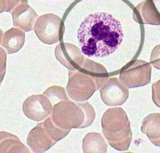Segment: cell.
Masks as SVG:
<instances>
[{
	"label": "cell",
	"instance_id": "11",
	"mask_svg": "<svg viewBox=\"0 0 160 153\" xmlns=\"http://www.w3.org/2000/svg\"><path fill=\"white\" fill-rule=\"evenodd\" d=\"M12 15L14 25L25 32L32 30L38 18L36 13L28 3L18 6L12 11Z\"/></svg>",
	"mask_w": 160,
	"mask_h": 153
},
{
	"label": "cell",
	"instance_id": "14",
	"mask_svg": "<svg viewBox=\"0 0 160 153\" xmlns=\"http://www.w3.org/2000/svg\"><path fill=\"white\" fill-rule=\"evenodd\" d=\"M82 148L85 153H106L108 145L101 134L92 132L88 133L83 138Z\"/></svg>",
	"mask_w": 160,
	"mask_h": 153
},
{
	"label": "cell",
	"instance_id": "18",
	"mask_svg": "<svg viewBox=\"0 0 160 153\" xmlns=\"http://www.w3.org/2000/svg\"><path fill=\"white\" fill-rule=\"evenodd\" d=\"M152 99L155 105L160 108V79L152 85Z\"/></svg>",
	"mask_w": 160,
	"mask_h": 153
},
{
	"label": "cell",
	"instance_id": "10",
	"mask_svg": "<svg viewBox=\"0 0 160 153\" xmlns=\"http://www.w3.org/2000/svg\"><path fill=\"white\" fill-rule=\"evenodd\" d=\"M77 46L67 43H61L55 50V57L69 70L79 69L83 65L85 57Z\"/></svg>",
	"mask_w": 160,
	"mask_h": 153
},
{
	"label": "cell",
	"instance_id": "16",
	"mask_svg": "<svg viewBox=\"0 0 160 153\" xmlns=\"http://www.w3.org/2000/svg\"><path fill=\"white\" fill-rule=\"evenodd\" d=\"M51 101L53 105L59 103L61 101L70 100L63 87L60 86H52L48 87L43 93Z\"/></svg>",
	"mask_w": 160,
	"mask_h": 153
},
{
	"label": "cell",
	"instance_id": "6",
	"mask_svg": "<svg viewBox=\"0 0 160 153\" xmlns=\"http://www.w3.org/2000/svg\"><path fill=\"white\" fill-rule=\"evenodd\" d=\"M34 30L39 40L46 45H53L60 41L64 34V23L57 15L47 14L39 17Z\"/></svg>",
	"mask_w": 160,
	"mask_h": 153
},
{
	"label": "cell",
	"instance_id": "19",
	"mask_svg": "<svg viewBox=\"0 0 160 153\" xmlns=\"http://www.w3.org/2000/svg\"><path fill=\"white\" fill-rule=\"evenodd\" d=\"M152 61L153 66L160 70V46L155 49L152 57Z\"/></svg>",
	"mask_w": 160,
	"mask_h": 153
},
{
	"label": "cell",
	"instance_id": "4",
	"mask_svg": "<svg viewBox=\"0 0 160 153\" xmlns=\"http://www.w3.org/2000/svg\"><path fill=\"white\" fill-rule=\"evenodd\" d=\"M102 134L114 149L128 150L132 141L130 122L126 112L122 108H109L101 119Z\"/></svg>",
	"mask_w": 160,
	"mask_h": 153
},
{
	"label": "cell",
	"instance_id": "5",
	"mask_svg": "<svg viewBox=\"0 0 160 153\" xmlns=\"http://www.w3.org/2000/svg\"><path fill=\"white\" fill-rule=\"evenodd\" d=\"M70 131L59 128L53 122L50 115L30 131L27 144L32 152L44 153L57 141L64 138Z\"/></svg>",
	"mask_w": 160,
	"mask_h": 153
},
{
	"label": "cell",
	"instance_id": "13",
	"mask_svg": "<svg viewBox=\"0 0 160 153\" xmlns=\"http://www.w3.org/2000/svg\"><path fill=\"white\" fill-rule=\"evenodd\" d=\"M141 131L154 145L160 147V113L146 116L142 121Z\"/></svg>",
	"mask_w": 160,
	"mask_h": 153
},
{
	"label": "cell",
	"instance_id": "7",
	"mask_svg": "<svg viewBox=\"0 0 160 153\" xmlns=\"http://www.w3.org/2000/svg\"><path fill=\"white\" fill-rule=\"evenodd\" d=\"M151 70V66L146 62L132 61L122 69L120 80L128 88L142 87L150 82Z\"/></svg>",
	"mask_w": 160,
	"mask_h": 153
},
{
	"label": "cell",
	"instance_id": "12",
	"mask_svg": "<svg viewBox=\"0 0 160 153\" xmlns=\"http://www.w3.org/2000/svg\"><path fill=\"white\" fill-rule=\"evenodd\" d=\"M25 41V32L19 28H12L1 36V45L9 54L17 52L22 49Z\"/></svg>",
	"mask_w": 160,
	"mask_h": 153
},
{
	"label": "cell",
	"instance_id": "2",
	"mask_svg": "<svg viewBox=\"0 0 160 153\" xmlns=\"http://www.w3.org/2000/svg\"><path fill=\"white\" fill-rule=\"evenodd\" d=\"M108 79V71L102 65L85 59L79 69L69 70L68 94L76 102L87 101L101 89Z\"/></svg>",
	"mask_w": 160,
	"mask_h": 153
},
{
	"label": "cell",
	"instance_id": "17",
	"mask_svg": "<svg viewBox=\"0 0 160 153\" xmlns=\"http://www.w3.org/2000/svg\"><path fill=\"white\" fill-rule=\"evenodd\" d=\"M23 3H28V0H0V12L12 13L18 6Z\"/></svg>",
	"mask_w": 160,
	"mask_h": 153
},
{
	"label": "cell",
	"instance_id": "9",
	"mask_svg": "<svg viewBox=\"0 0 160 153\" xmlns=\"http://www.w3.org/2000/svg\"><path fill=\"white\" fill-rule=\"evenodd\" d=\"M102 102L108 106H119L125 103L129 96L128 88L117 77L109 78L100 89Z\"/></svg>",
	"mask_w": 160,
	"mask_h": 153
},
{
	"label": "cell",
	"instance_id": "1",
	"mask_svg": "<svg viewBox=\"0 0 160 153\" xmlns=\"http://www.w3.org/2000/svg\"><path fill=\"white\" fill-rule=\"evenodd\" d=\"M124 34L120 22L106 13L87 16L81 23L78 39L82 53L90 57H104L121 45Z\"/></svg>",
	"mask_w": 160,
	"mask_h": 153
},
{
	"label": "cell",
	"instance_id": "15",
	"mask_svg": "<svg viewBox=\"0 0 160 153\" xmlns=\"http://www.w3.org/2000/svg\"><path fill=\"white\" fill-rule=\"evenodd\" d=\"M0 135L1 153H30L16 136L5 132H1Z\"/></svg>",
	"mask_w": 160,
	"mask_h": 153
},
{
	"label": "cell",
	"instance_id": "3",
	"mask_svg": "<svg viewBox=\"0 0 160 153\" xmlns=\"http://www.w3.org/2000/svg\"><path fill=\"white\" fill-rule=\"evenodd\" d=\"M95 116L94 108L88 102L75 103L70 100L53 105L50 114L54 124L65 130L89 127L93 123Z\"/></svg>",
	"mask_w": 160,
	"mask_h": 153
},
{
	"label": "cell",
	"instance_id": "8",
	"mask_svg": "<svg viewBox=\"0 0 160 153\" xmlns=\"http://www.w3.org/2000/svg\"><path fill=\"white\" fill-rule=\"evenodd\" d=\"M53 105L44 94L33 95L24 102L22 109L25 115L34 121H41L48 117L52 111Z\"/></svg>",
	"mask_w": 160,
	"mask_h": 153
}]
</instances>
